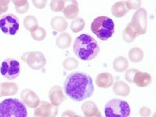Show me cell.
<instances>
[{
  "label": "cell",
  "instance_id": "cell-1",
  "mask_svg": "<svg viewBox=\"0 0 156 117\" xmlns=\"http://www.w3.org/2000/svg\"><path fill=\"white\" fill-rule=\"evenodd\" d=\"M94 87L91 76L81 71L73 72L64 82V92L75 101H81L91 97Z\"/></svg>",
  "mask_w": 156,
  "mask_h": 117
},
{
  "label": "cell",
  "instance_id": "cell-2",
  "mask_svg": "<svg viewBox=\"0 0 156 117\" xmlns=\"http://www.w3.org/2000/svg\"><path fill=\"white\" fill-rule=\"evenodd\" d=\"M73 50L76 56L83 61L92 60L100 52L97 41L87 34H82L75 39Z\"/></svg>",
  "mask_w": 156,
  "mask_h": 117
},
{
  "label": "cell",
  "instance_id": "cell-3",
  "mask_svg": "<svg viewBox=\"0 0 156 117\" xmlns=\"http://www.w3.org/2000/svg\"><path fill=\"white\" fill-rule=\"evenodd\" d=\"M91 31L101 41H106L112 37L115 32V23L108 16L96 17L91 23Z\"/></svg>",
  "mask_w": 156,
  "mask_h": 117
},
{
  "label": "cell",
  "instance_id": "cell-4",
  "mask_svg": "<svg viewBox=\"0 0 156 117\" xmlns=\"http://www.w3.org/2000/svg\"><path fill=\"white\" fill-rule=\"evenodd\" d=\"M0 117H27V108L17 98H7L0 103Z\"/></svg>",
  "mask_w": 156,
  "mask_h": 117
},
{
  "label": "cell",
  "instance_id": "cell-5",
  "mask_svg": "<svg viewBox=\"0 0 156 117\" xmlns=\"http://www.w3.org/2000/svg\"><path fill=\"white\" fill-rule=\"evenodd\" d=\"M105 117H129L131 108L127 101L118 98L110 100L105 104Z\"/></svg>",
  "mask_w": 156,
  "mask_h": 117
},
{
  "label": "cell",
  "instance_id": "cell-6",
  "mask_svg": "<svg viewBox=\"0 0 156 117\" xmlns=\"http://www.w3.org/2000/svg\"><path fill=\"white\" fill-rule=\"evenodd\" d=\"M21 59L28 65L30 69L39 70L42 69L47 63L44 54L41 51H27L21 55Z\"/></svg>",
  "mask_w": 156,
  "mask_h": 117
},
{
  "label": "cell",
  "instance_id": "cell-7",
  "mask_svg": "<svg viewBox=\"0 0 156 117\" xmlns=\"http://www.w3.org/2000/svg\"><path fill=\"white\" fill-rule=\"evenodd\" d=\"M129 23L137 35L145 34L147 28V14L146 9L144 8H139L134 12Z\"/></svg>",
  "mask_w": 156,
  "mask_h": 117
},
{
  "label": "cell",
  "instance_id": "cell-8",
  "mask_svg": "<svg viewBox=\"0 0 156 117\" xmlns=\"http://www.w3.org/2000/svg\"><path fill=\"white\" fill-rule=\"evenodd\" d=\"M0 73L8 80H14L20 73V64L15 58H6L1 64Z\"/></svg>",
  "mask_w": 156,
  "mask_h": 117
},
{
  "label": "cell",
  "instance_id": "cell-9",
  "mask_svg": "<svg viewBox=\"0 0 156 117\" xmlns=\"http://www.w3.org/2000/svg\"><path fill=\"white\" fill-rule=\"evenodd\" d=\"M20 28V22L14 14H6L0 18V30L4 34L15 35Z\"/></svg>",
  "mask_w": 156,
  "mask_h": 117
},
{
  "label": "cell",
  "instance_id": "cell-10",
  "mask_svg": "<svg viewBox=\"0 0 156 117\" xmlns=\"http://www.w3.org/2000/svg\"><path fill=\"white\" fill-rule=\"evenodd\" d=\"M58 113V107L45 101H41L38 106L34 108L33 117H56Z\"/></svg>",
  "mask_w": 156,
  "mask_h": 117
},
{
  "label": "cell",
  "instance_id": "cell-11",
  "mask_svg": "<svg viewBox=\"0 0 156 117\" xmlns=\"http://www.w3.org/2000/svg\"><path fill=\"white\" fill-rule=\"evenodd\" d=\"M20 98L23 104L30 108H35L40 103V98L34 90L29 88L23 89L20 93Z\"/></svg>",
  "mask_w": 156,
  "mask_h": 117
},
{
  "label": "cell",
  "instance_id": "cell-12",
  "mask_svg": "<svg viewBox=\"0 0 156 117\" xmlns=\"http://www.w3.org/2000/svg\"><path fill=\"white\" fill-rule=\"evenodd\" d=\"M48 98L51 104H52L54 106H59L65 99L62 87L59 85L53 86L48 92Z\"/></svg>",
  "mask_w": 156,
  "mask_h": 117
},
{
  "label": "cell",
  "instance_id": "cell-13",
  "mask_svg": "<svg viewBox=\"0 0 156 117\" xmlns=\"http://www.w3.org/2000/svg\"><path fill=\"white\" fill-rule=\"evenodd\" d=\"M81 109L84 117H103L95 103L87 101L81 105Z\"/></svg>",
  "mask_w": 156,
  "mask_h": 117
},
{
  "label": "cell",
  "instance_id": "cell-14",
  "mask_svg": "<svg viewBox=\"0 0 156 117\" xmlns=\"http://www.w3.org/2000/svg\"><path fill=\"white\" fill-rule=\"evenodd\" d=\"M113 82V76L108 72L99 73L95 78V84L100 88H109L111 86H112Z\"/></svg>",
  "mask_w": 156,
  "mask_h": 117
},
{
  "label": "cell",
  "instance_id": "cell-15",
  "mask_svg": "<svg viewBox=\"0 0 156 117\" xmlns=\"http://www.w3.org/2000/svg\"><path fill=\"white\" fill-rule=\"evenodd\" d=\"M152 82V77L147 72L138 70L133 77V83L139 87H145L149 86Z\"/></svg>",
  "mask_w": 156,
  "mask_h": 117
},
{
  "label": "cell",
  "instance_id": "cell-16",
  "mask_svg": "<svg viewBox=\"0 0 156 117\" xmlns=\"http://www.w3.org/2000/svg\"><path fill=\"white\" fill-rule=\"evenodd\" d=\"M18 85L15 82H2L0 83L1 98L4 96H12L17 93Z\"/></svg>",
  "mask_w": 156,
  "mask_h": 117
},
{
  "label": "cell",
  "instance_id": "cell-17",
  "mask_svg": "<svg viewBox=\"0 0 156 117\" xmlns=\"http://www.w3.org/2000/svg\"><path fill=\"white\" fill-rule=\"evenodd\" d=\"M50 24L52 30L57 32H61V33L65 31L68 27V23L66 20L62 16H54L51 20Z\"/></svg>",
  "mask_w": 156,
  "mask_h": 117
},
{
  "label": "cell",
  "instance_id": "cell-18",
  "mask_svg": "<svg viewBox=\"0 0 156 117\" xmlns=\"http://www.w3.org/2000/svg\"><path fill=\"white\" fill-rule=\"evenodd\" d=\"M71 43H72V37L66 32H62L60 34H58L55 40L56 46L61 49L68 48L71 45Z\"/></svg>",
  "mask_w": 156,
  "mask_h": 117
},
{
  "label": "cell",
  "instance_id": "cell-19",
  "mask_svg": "<svg viewBox=\"0 0 156 117\" xmlns=\"http://www.w3.org/2000/svg\"><path fill=\"white\" fill-rule=\"evenodd\" d=\"M113 92L116 95L126 97L130 94V87L123 81H116L113 84Z\"/></svg>",
  "mask_w": 156,
  "mask_h": 117
},
{
  "label": "cell",
  "instance_id": "cell-20",
  "mask_svg": "<svg viewBox=\"0 0 156 117\" xmlns=\"http://www.w3.org/2000/svg\"><path fill=\"white\" fill-rule=\"evenodd\" d=\"M128 11L129 10L126 8V2L124 1H119V2H115L111 8V12H112V15L117 18H121L124 16L127 13Z\"/></svg>",
  "mask_w": 156,
  "mask_h": 117
},
{
  "label": "cell",
  "instance_id": "cell-21",
  "mask_svg": "<svg viewBox=\"0 0 156 117\" xmlns=\"http://www.w3.org/2000/svg\"><path fill=\"white\" fill-rule=\"evenodd\" d=\"M64 16L67 19H76L79 14V6L76 1H73L62 10Z\"/></svg>",
  "mask_w": 156,
  "mask_h": 117
},
{
  "label": "cell",
  "instance_id": "cell-22",
  "mask_svg": "<svg viewBox=\"0 0 156 117\" xmlns=\"http://www.w3.org/2000/svg\"><path fill=\"white\" fill-rule=\"evenodd\" d=\"M129 66V62L127 58L124 56H119L114 59L112 62V67L114 70L118 73H122L128 69Z\"/></svg>",
  "mask_w": 156,
  "mask_h": 117
},
{
  "label": "cell",
  "instance_id": "cell-23",
  "mask_svg": "<svg viewBox=\"0 0 156 117\" xmlns=\"http://www.w3.org/2000/svg\"><path fill=\"white\" fill-rule=\"evenodd\" d=\"M128 56L131 62H134V63H138V62H141L144 58V51H142L140 48L134 47L129 50Z\"/></svg>",
  "mask_w": 156,
  "mask_h": 117
},
{
  "label": "cell",
  "instance_id": "cell-24",
  "mask_svg": "<svg viewBox=\"0 0 156 117\" xmlns=\"http://www.w3.org/2000/svg\"><path fill=\"white\" fill-rule=\"evenodd\" d=\"M137 36L138 35L136 34V32L132 28L130 23H128L126 28L122 31V39H123V41L126 43H131L134 41Z\"/></svg>",
  "mask_w": 156,
  "mask_h": 117
},
{
  "label": "cell",
  "instance_id": "cell-25",
  "mask_svg": "<svg viewBox=\"0 0 156 117\" xmlns=\"http://www.w3.org/2000/svg\"><path fill=\"white\" fill-rule=\"evenodd\" d=\"M23 26H24L26 30L32 32L38 27V22H37V20L36 19L35 16H32V15H28L23 20Z\"/></svg>",
  "mask_w": 156,
  "mask_h": 117
},
{
  "label": "cell",
  "instance_id": "cell-26",
  "mask_svg": "<svg viewBox=\"0 0 156 117\" xmlns=\"http://www.w3.org/2000/svg\"><path fill=\"white\" fill-rule=\"evenodd\" d=\"M85 27V21L84 20L80 17H76V19L73 20L70 23L69 28L73 33H79L83 30Z\"/></svg>",
  "mask_w": 156,
  "mask_h": 117
},
{
  "label": "cell",
  "instance_id": "cell-27",
  "mask_svg": "<svg viewBox=\"0 0 156 117\" xmlns=\"http://www.w3.org/2000/svg\"><path fill=\"white\" fill-rule=\"evenodd\" d=\"M15 5V9L18 13L23 14L27 12L29 9V3L27 0H18V1H12Z\"/></svg>",
  "mask_w": 156,
  "mask_h": 117
},
{
  "label": "cell",
  "instance_id": "cell-28",
  "mask_svg": "<svg viewBox=\"0 0 156 117\" xmlns=\"http://www.w3.org/2000/svg\"><path fill=\"white\" fill-rule=\"evenodd\" d=\"M30 35H31L32 38L35 40V41H41L46 37L47 32L43 27H39L38 26L35 30L30 32Z\"/></svg>",
  "mask_w": 156,
  "mask_h": 117
},
{
  "label": "cell",
  "instance_id": "cell-29",
  "mask_svg": "<svg viewBox=\"0 0 156 117\" xmlns=\"http://www.w3.org/2000/svg\"><path fill=\"white\" fill-rule=\"evenodd\" d=\"M78 65H79V61L74 57L66 58L62 62V66L66 70H73L77 67Z\"/></svg>",
  "mask_w": 156,
  "mask_h": 117
},
{
  "label": "cell",
  "instance_id": "cell-30",
  "mask_svg": "<svg viewBox=\"0 0 156 117\" xmlns=\"http://www.w3.org/2000/svg\"><path fill=\"white\" fill-rule=\"evenodd\" d=\"M65 8V2L60 0H53L50 2V9L53 12H60Z\"/></svg>",
  "mask_w": 156,
  "mask_h": 117
},
{
  "label": "cell",
  "instance_id": "cell-31",
  "mask_svg": "<svg viewBox=\"0 0 156 117\" xmlns=\"http://www.w3.org/2000/svg\"><path fill=\"white\" fill-rule=\"evenodd\" d=\"M137 71L138 69H126V72L125 73V80L129 83H133V77Z\"/></svg>",
  "mask_w": 156,
  "mask_h": 117
},
{
  "label": "cell",
  "instance_id": "cell-32",
  "mask_svg": "<svg viewBox=\"0 0 156 117\" xmlns=\"http://www.w3.org/2000/svg\"><path fill=\"white\" fill-rule=\"evenodd\" d=\"M126 5L128 10L137 9L141 5V1H126Z\"/></svg>",
  "mask_w": 156,
  "mask_h": 117
},
{
  "label": "cell",
  "instance_id": "cell-33",
  "mask_svg": "<svg viewBox=\"0 0 156 117\" xmlns=\"http://www.w3.org/2000/svg\"><path fill=\"white\" fill-rule=\"evenodd\" d=\"M139 114L141 117H150L151 114V110L148 107L143 106L139 110Z\"/></svg>",
  "mask_w": 156,
  "mask_h": 117
},
{
  "label": "cell",
  "instance_id": "cell-34",
  "mask_svg": "<svg viewBox=\"0 0 156 117\" xmlns=\"http://www.w3.org/2000/svg\"><path fill=\"white\" fill-rule=\"evenodd\" d=\"M33 4L37 9H44L47 5V1L46 0H34L33 1Z\"/></svg>",
  "mask_w": 156,
  "mask_h": 117
},
{
  "label": "cell",
  "instance_id": "cell-35",
  "mask_svg": "<svg viewBox=\"0 0 156 117\" xmlns=\"http://www.w3.org/2000/svg\"><path fill=\"white\" fill-rule=\"evenodd\" d=\"M9 3V1H3L0 0V13L1 15L5 13L8 10V5Z\"/></svg>",
  "mask_w": 156,
  "mask_h": 117
},
{
  "label": "cell",
  "instance_id": "cell-36",
  "mask_svg": "<svg viewBox=\"0 0 156 117\" xmlns=\"http://www.w3.org/2000/svg\"><path fill=\"white\" fill-rule=\"evenodd\" d=\"M76 114L72 110H66L65 112H62L61 117H74Z\"/></svg>",
  "mask_w": 156,
  "mask_h": 117
},
{
  "label": "cell",
  "instance_id": "cell-37",
  "mask_svg": "<svg viewBox=\"0 0 156 117\" xmlns=\"http://www.w3.org/2000/svg\"><path fill=\"white\" fill-rule=\"evenodd\" d=\"M74 117H82V116H80V115H76Z\"/></svg>",
  "mask_w": 156,
  "mask_h": 117
},
{
  "label": "cell",
  "instance_id": "cell-38",
  "mask_svg": "<svg viewBox=\"0 0 156 117\" xmlns=\"http://www.w3.org/2000/svg\"><path fill=\"white\" fill-rule=\"evenodd\" d=\"M0 16H1V13H0Z\"/></svg>",
  "mask_w": 156,
  "mask_h": 117
}]
</instances>
